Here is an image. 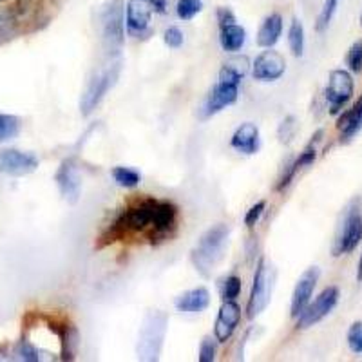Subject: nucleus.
Listing matches in <instances>:
<instances>
[{
	"label": "nucleus",
	"mask_w": 362,
	"mask_h": 362,
	"mask_svg": "<svg viewBox=\"0 0 362 362\" xmlns=\"http://www.w3.org/2000/svg\"><path fill=\"white\" fill-rule=\"evenodd\" d=\"M239 292H241V279L235 276L226 277L225 284H223V299L234 300L239 296Z\"/></svg>",
	"instance_id": "2f4dec72"
},
{
	"label": "nucleus",
	"mask_w": 362,
	"mask_h": 362,
	"mask_svg": "<svg viewBox=\"0 0 362 362\" xmlns=\"http://www.w3.org/2000/svg\"><path fill=\"white\" fill-rule=\"evenodd\" d=\"M346 64L351 73H362V40H357L351 44L348 57H346Z\"/></svg>",
	"instance_id": "c85d7f7f"
},
{
	"label": "nucleus",
	"mask_w": 362,
	"mask_h": 362,
	"mask_svg": "<svg viewBox=\"0 0 362 362\" xmlns=\"http://www.w3.org/2000/svg\"><path fill=\"white\" fill-rule=\"evenodd\" d=\"M218 22L219 28L228 24H235V15L230 8H218Z\"/></svg>",
	"instance_id": "4c0bfd02"
},
{
	"label": "nucleus",
	"mask_w": 362,
	"mask_h": 362,
	"mask_svg": "<svg viewBox=\"0 0 362 362\" xmlns=\"http://www.w3.org/2000/svg\"><path fill=\"white\" fill-rule=\"evenodd\" d=\"M119 69H122V62L109 64V66L102 67L100 71H96L90 80L87 82L86 90L82 95V102H80V111L83 116H89L90 112L98 107V103L102 102L103 96L107 95L109 89L116 83L119 76Z\"/></svg>",
	"instance_id": "20e7f679"
},
{
	"label": "nucleus",
	"mask_w": 362,
	"mask_h": 362,
	"mask_svg": "<svg viewBox=\"0 0 362 362\" xmlns=\"http://www.w3.org/2000/svg\"><path fill=\"white\" fill-rule=\"evenodd\" d=\"M209 305H210V293L209 290L203 288V286L181 293V296L174 300V306H176L177 312H185V313H199L203 312V310L209 308Z\"/></svg>",
	"instance_id": "a211bd4d"
},
{
	"label": "nucleus",
	"mask_w": 362,
	"mask_h": 362,
	"mask_svg": "<svg viewBox=\"0 0 362 362\" xmlns=\"http://www.w3.org/2000/svg\"><path fill=\"white\" fill-rule=\"evenodd\" d=\"M199 362H212L216 358V344L210 337L203 339L202 346H199Z\"/></svg>",
	"instance_id": "f704fd0d"
},
{
	"label": "nucleus",
	"mask_w": 362,
	"mask_h": 362,
	"mask_svg": "<svg viewBox=\"0 0 362 362\" xmlns=\"http://www.w3.org/2000/svg\"><path fill=\"white\" fill-rule=\"evenodd\" d=\"M361 25H362V13H361Z\"/></svg>",
	"instance_id": "79ce46f5"
},
{
	"label": "nucleus",
	"mask_w": 362,
	"mask_h": 362,
	"mask_svg": "<svg viewBox=\"0 0 362 362\" xmlns=\"http://www.w3.org/2000/svg\"><path fill=\"white\" fill-rule=\"evenodd\" d=\"M248 66H250V62H248V58L247 57H234L230 58L228 62H225V69L232 71L234 74H238L239 78L243 80L245 78V74L248 73Z\"/></svg>",
	"instance_id": "7c9ffc66"
},
{
	"label": "nucleus",
	"mask_w": 362,
	"mask_h": 362,
	"mask_svg": "<svg viewBox=\"0 0 362 362\" xmlns=\"http://www.w3.org/2000/svg\"><path fill=\"white\" fill-rule=\"evenodd\" d=\"M339 2H341V0H325V4H322V9L321 13H319V17H317V24H315V29L319 31V33L326 31L328 25L332 24L335 13H337Z\"/></svg>",
	"instance_id": "a878e982"
},
{
	"label": "nucleus",
	"mask_w": 362,
	"mask_h": 362,
	"mask_svg": "<svg viewBox=\"0 0 362 362\" xmlns=\"http://www.w3.org/2000/svg\"><path fill=\"white\" fill-rule=\"evenodd\" d=\"M362 241V214H361V202L354 199L346 210L342 225L339 228V234L335 238L334 255L339 257L342 254H350L358 243Z\"/></svg>",
	"instance_id": "39448f33"
},
{
	"label": "nucleus",
	"mask_w": 362,
	"mask_h": 362,
	"mask_svg": "<svg viewBox=\"0 0 362 362\" xmlns=\"http://www.w3.org/2000/svg\"><path fill=\"white\" fill-rule=\"evenodd\" d=\"M18 132H21V119L17 116L0 112V144L13 140Z\"/></svg>",
	"instance_id": "393cba45"
},
{
	"label": "nucleus",
	"mask_w": 362,
	"mask_h": 362,
	"mask_svg": "<svg viewBox=\"0 0 362 362\" xmlns=\"http://www.w3.org/2000/svg\"><path fill=\"white\" fill-rule=\"evenodd\" d=\"M230 145L234 151H238V153L241 154H247V156L257 153L261 145L259 129H257V125L250 124V122L241 124V127H238V131L232 136Z\"/></svg>",
	"instance_id": "f3484780"
},
{
	"label": "nucleus",
	"mask_w": 362,
	"mask_h": 362,
	"mask_svg": "<svg viewBox=\"0 0 362 362\" xmlns=\"http://www.w3.org/2000/svg\"><path fill=\"white\" fill-rule=\"evenodd\" d=\"M21 31V22L13 8H0V44L15 38Z\"/></svg>",
	"instance_id": "5701e85b"
},
{
	"label": "nucleus",
	"mask_w": 362,
	"mask_h": 362,
	"mask_svg": "<svg viewBox=\"0 0 362 362\" xmlns=\"http://www.w3.org/2000/svg\"><path fill=\"white\" fill-rule=\"evenodd\" d=\"M6 2H9V0H0V4H6Z\"/></svg>",
	"instance_id": "a19ab883"
},
{
	"label": "nucleus",
	"mask_w": 362,
	"mask_h": 362,
	"mask_svg": "<svg viewBox=\"0 0 362 362\" xmlns=\"http://www.w3.org/2000/svg\"><path fill=\"white\" fill-rule=\"evenodd\" d=\"M239 95L238 86H232V83L218 82L212 89H210L209 96H206L205 103H203L202 109V118H210V116L218 115L223 109H226L228 105L235 103Z\"/></svg>",
	"instance_id": "ddd939ff"
},
{
	"label": "nucleus",
	"mask_w": 362,
	"mask_h": 362,
	"mask_svg": "<svg viewBox=\"0 0 362 362\" xmlns=\"http://www.w3.org/2000/svg\"><path fill=\"white\" fill-rule=\"evenodd\" d=\"M112 177L119 187H125V189H134L140 183V173H136L134 169H129V167H115Z\"/></svg>",
	"instance_id": "bb28decb"
},
{
	"label": "nucleus",
	"mask_w": 362,
	"mask_h": 362,
	"mask_svg": "<svg viewBox=\"0 0 362 362\" xmlns=\"http://www.w3.org/2000/svg\"><path fill=\"white\" fill-rule=\"evenodd\" d=\"M203 2L202 0H177L176 15L181 21H192L198 13H202Z\"/></svg>",
	"instance_id": "cd10ccee"
},
{
	"label": "nucleus",
	"mask_w": 362,
	"mask_h": 362,
	"mask_svg": "<svg viewBox=\"0 0 362 362\" xmlns=\"http://www.w3.org/2000/svg\"><path fill=\"white\" fill-rule=\"evenodd\" d=\"M177 223V206L170 202H160V199H144L136 205L125 209L119 218L112 223L107 234L102 235L103 243H115L118 239L125 238L127 234L136 232H148L151 243H158L163 239L170 238ZM100 245V247H102Z\"/></svg>",
	"instance_id": "f257e3e1"
},
{
	"label": "nucleus",
	"mask_w": 362,
	"mask_h": 362,
	"mask_svg": "<svg viewBox=\"0 0 362 362\" xmlns=\"http://www.w3.org/2000/svg\"><path fill=\"white\" fill-rule=\"evenodd\" d=\"M148 4L153 8V13H158V15H165L167 9H169V2L167 0H148Z\"/></svg>",
	"instance_id": "58836bf2"
},
{
	"label": "nucleus",
	"mask_w": 362,
	"mask_h": 362,
	"mask_svg": "<svg viewBox=\"0 0 362 362\" xmlns=\"http://www.w3.org/2000/svg\"><path fill=\"white\" fill-rule=\"evenodd\" d=\"M102 44L109 54H118L125 42V6L124 0H107L100 13Z\"/></svg>",
	"instance_id": "7ed1b4c3"
},
{
	"label": "nucleus",
	"mask_w": 362,
	"mask_h": 362,
	"mask_svg": "<svg viewBox=\"0 0 362 362\" xmlns=\"http://www.w3.org/2000/svg\"><path fill=\"white\" fill-rule=\"evenodd\" d=\"M219 42H221L223 49L228 51V53H235L247 42V31L238 24L223 25L221 33H219Z\"/></svg>",
	"instance_id": "412c9836"
},
{
	"label": "nucleus",
	"mask_w": 362,
	"mask_h": 362,
	"mask_svg": "<svg viewBox=\"0 0 362 362\" xmlns=\"http://www.w3.org/2000/svg\"><path fill=\"white\" fill-rule=\"evenodd\" d=\"M357 281H362V255H361V259H358V267H357Z\"/></svg>",
	"instance_id": "ea45409f"
},
{
	"label": "nucleus",
	"mask_w": 362,
	"mask_h": 362,
	"mask_svg": "<svg viewBox=\"0 0 362 362\" xmlns=\"http://www.w3.org/2000/svg\"><path fill=\"white\" fill-rule=\"evenodd\" d=\"M319 277H321V270H319L317 267L308 268V270L299 277L292 296V308H290V315H292L293 319H297V317L303 313V310L308 306Z\"/></svg>",
	"instance_id": "4468645a"
},
{
	"label": "nucleus",
	"mask_w": 362,
	"mask_h": 362,
	"mask_svg": "<svg viewBox=\"0 0 362 362\" xmlns=\"http://www.w3.org/2000/svg\"><path fill=\"white\" fill-rule=\"evenodd\" d=\"M337 129L341 131V140H351L362 129V96L354 103V107L342 112L337 119Z\"/></svg>",
	"instance_id": "6ab92c4d"
},
{
	"label": "nucleus",
	"mask_w": 362,
	"mask_h": 362,
	"mask_svg": "<svg viewBox=\"0 0 362 362\" xmlns=\"http://www.w3.org/2000/svg\"><path fill=\"white\" fill-rule=\"evenodd\" d=\"M288 44L293 57H303V53H305V28L297 18H293L292 24H290Z\"/></svg>",
	"instance_id": "b1692460"
},
{
	"label": "nucleus",
	"mask_w": 362,
	"mask_h": 362,
	"mask_svg": "<svg viewBox=\"0 0 362 362\" xmlns=\"http://www.w3.org/2000/svg\"><path fill=\"white\" fill-rule=\"evenodd\" d=\"M272 274L268 270L264 259H261L257 263V268H255V276H254V284H252V292L250 299H248L247 305V317L248 319H255L257 315L267 310V306L270 305L272 299Z\"/></svg>",
	"instance_id": "0eeeda50"
},
{
	"label": "nucleus",
	"mask_w": 362,
	"mask_h": 362,
	"mask_svg": "<svg viewBox=\"0 0 362 362\" xmlns=\"http://www.w3.org/2000/svg\"><path fill=\"white\" fill-rule=\"evenodd\" d=\"M13 11L21 24L37 22L44 9V0H13Z\"/></svg>",
	"instance_id": "4be33fe9"
},
{
	"label": "nucleus",
	"mask_w": 362,
	"mask_h": 362,
	"mask_svg": "<svg viewBox=\"0 0 362 362\" xmlns=\"http://www.w3.org/2000/svg\"><path fill=\"white\" fill-rule=\"evenodd\" d=\"M151 15L153 8L148 4V0H129L125 6V25L131 37L140 38L144 35L151 33Z\"/></svg>",
	"instance_id": "9d476101"
},
{
	"label": "nucleus",
	"mask_w": 362,
	"mask_h": 362,
	"mask_svg": "<svg viewBox=\"0 0 362 362\" xmlns=\"http://www.w3.org/2000/svg\"><path fill=\"white\" fill-rule=\"evenodd\" d=\"M264 209H267V202H257L254 206H250V210L245 216V225L254 226L255 223L259 221V218L263 216Z\"/></svg>",
	"instance_id": "c9c22d12"
},
{
	"label": "nucleus",
	"mask_w": 362,
	"mask_h": 362,
	"mask_svg": "<svg viewBox=\"0 0 362 362\" xmlns=\"http://www.w3.org/2000/svg\"><path fill=\"white\" fill-rule=\"evenodd\" d=\"M286 71V62H284V57L277 51H272V47L268 51H263L259 57L255 58L254 62V78L263 80V82H274V80H279L281 76Z\"/></svg>",
	"instance_id": "2eb2a0df"
},
{
	"label": "nucleus",
	"mask_w": 362,
	"mask_h": 362,
	"mask_svg": "<svg viewBox=\"0 0 362 362\" xmlns=\"http://www.w3.org/2000/svg\"><path fill=\"white\" fill-rule=\"evenodd\" d=\"M17 355H18V358H22V361H28V362L40 361L38 350L29 341H21V344L17 346Z\"/></svg>",
	"instance_id": "72a5a7b5"
},
{
	"label": "nucleus",
	"mask_w": 362,
	"mask_h": 362,
	"mask_svg": "<svg viewBox=\"0 0 362 362\" xmlns=\"http://www.w3.org/2000/svg\"><path fill=\"white\" fill-rule=\"evenodd\" d=\"M57 185L64 199H67L69 203H74L78 199L80 190H82V174H80L78 165L73 158H67L60 165L57 173Z\"/></svg>",
	"instance_id": "f8f14e48"
},
{
	"label": "nucleus",
	"mask_w": 362,
	"mask_h": 362,
	"mask_svg": "<svg viewBox=\"0 0 362 362\" xmlns=\"http://www.w3.org/2000/svg\"><path fill=\"white\" fill-rule=\"evenodd\" d=\"M281 33H283V17H281L279 13H272V15L264 18L259 31H257V44L261 47L270 49V47H274L279 42Z\"/></svg>",
	"instance_id": "aec40b11"
},
{
	"label": "nucleus",
	"mask_w": 362,
	"mask_h": 362,
	"mask_svg": "<svg viewBox=\"0 0 362 362\" xmlns=\"http://www.w3.org/2000/svg\"><path fill=\"white\" fill-rule=\"evenodd\" d=\"M163 40H165V44L169 45V47L177 49V47H181V45H183L185 37H183V33H181L180 28H176V25H170V28L165 29Z\"/></svg>",
	"instance_id": "473e14b6"
},
{
	"label": "nucleus",
	"mask_w": 362,
	"mask_h": 362,
	"mask_svg": "<svg viewBox=\"0 0 362 362\" xmlns=\"http://www.w3.org/2000/svg\"><path fill=\"white\" fill-rule=\"evenodd\" d=\"M339 297H341V292H339L337 286H326L317 296V299L313 303H308V306L297 317V328L306 329L317 322H321L326 315H329V312H334L339 303Z\"/></svg>",
	"instance_id": "6e6552de"
},
{
	"label": "nucleus",
	"mask_w": 362,
	"mask_h": 362,
	"mask_svg": "<svg viewBox=\"0 0 362 362\" xmlns=\"http://www.w3.org/2000/svg\"><path fill=\"white\" fill-rule=\"evenodd\" d=\"M348 346L354 354H362V321L354 322L348 329Z\"/></svg>",
	"instance_id": "c756f323"
},
{
	"label": "nucleus",
	"mask_w": 362,
	"mask_h": 362,
	"mask_svg": "<svg viewBox=\"0 0 362 362\" xmlns=\"http://www.w3.org/2000/svg\"><path fill=\"white\" fill-rule=\"evenodd\" d=\"M355 90L354 76L344 69H335L329 73L328 86H326V102H328L329 115H339L344 105L351 100Z\"/></svg>",
	"instance_id": "423d86ee"
},
{
	"label": "nucleus",
	"mask_w": 362,
	"mask_h": 362,
	"mask_svg": "<svg viewBox=\"0 0 362 362\" xmlns=\"http://www.w3.org/2000/svg\"><path fill=\"white\" fill-rule=\"evenodd\" d=\"M293 122H296V119H293L292 116H288V118L284 119L283 124H281L279 136H281V140H283V141H290V140H292L293 129H296V124H293Z\"/></svg>",
	"instance_id": "e433bc0d"
},
{
	"label": "nucleus",
	"mask_w": 362,
	"mask_h": 362,
	"mask_svg": "<svg viewBox=\"0 0 362 362\" xmlns=\"http://www.w3.org/2000/svg\"><path fill=\"white\" fill-rule=\"evenodd\" d=\"M228 235H230V228L226 225H216L210 230H206L198 241V245L192 250V263L196 270L202 274L203 277H210L219 261L225 255V248L228 245Z\"/></svg>",
	"instance_id": "f03ea898"
},
{
	"label": "nucleus",
	"mask_w": 362,
	"mask_h": 362,
	"mask_svg": "<svg viewBox=\"0 0 362 362\" xmlns=\"http://www.w3.org/2000/svg\"><path fill=\"white\" fill-rule=\"evenodd\" d=\"M38 169V158L17 148H6L0 153V173L9 176H25Z\"/></svg>",
	"instance_id": "9b49d317"
},
{
	"label": "nucleus",
	"mask_w": 362,
	"mask_h": 362,
	"mask_svg": "<svg viewBox=\"0 0 362 362\" xmlns=\"http://www.w3.org/2000/svg\"><path fill=\"white\" fill-rule=\"evenodd\" d=\"M241 319V308L234 300H225L218 313L214 326V335L219 342H226L232 337Z\"/></svg>",
	"instance_id": "dca6fc26"
},
{
	"label": "nucleus",
	"mask_w": 362,
	"mask_h": 362,
	"mask_svg": "<svg viewBox=\"0 0 362 362\" xmlns=\"http://www.w3.org/2000/svg\"><path fill=\"white\" fill-rule=\"evenodd\" d=\"M165 325H167V317H165L163 313H151V315L147 317L145 328L144 332H141L140 348H138L141 357L148 358V361L158 358L161 339H163L165 334Z\"/></svg>",
	"instance_id": "1a4fd4ad"
}]
</instances>
